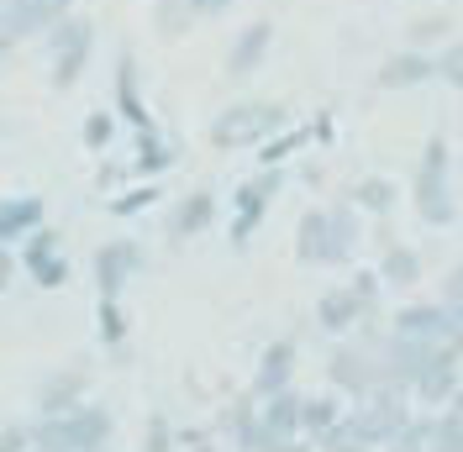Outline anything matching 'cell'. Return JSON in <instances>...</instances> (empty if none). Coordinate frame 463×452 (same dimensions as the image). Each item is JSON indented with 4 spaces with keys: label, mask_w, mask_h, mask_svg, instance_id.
Returning a JSON list of instances; mask_svg holds the SVG:
<instances>
[{
    "label": "cell",
    "mask_w": 463,
    "mask_h": 452,
    "mask_svg": "<svg viewBox=\"0 0 463 452\" xmlns=\"http://www.w3.org/2000/svg\"><path fill=\"white\" fill-rule=\"evenodd\" d=\"M116 421L106 405H74L63 416H37L32 421V447L43 452H111Z\"/></svg>",
    "instance_id": "6da1fadb"
},
{
    "label": "cell",
    "mask_w": 463,
    "mask_h": 452,
    "mask_svg": "<svg viewBox=\"0 0 463 452\" xmlns=\"http://www.w3.org/2000/svg\"><path fill=\"white\" fill-rule=\"evenodd\" d=\"M416 216L427 226H453L458 221V200H453V179H448V142L432 137L421 147V164H416Z\"/></svg>",
    "instance_id": "7a4b0ae2"
},
{
    "label": "cell",
    "mask_w": 463,
    "mask_h": 452,
    "mask_svg": "<svg viewBox=\"0 0 463 452\" xmlns=\"http://www.w3.org/2000/svg\"><path fill=\"white\" fill-rule=\"evenodd\" d=\"M326 384H332L347 405L364 400V395H374L379 390V347H369V342H358V337H343V347L326 358Z\"/></svg>",
    "instance_id": "3957f363"
},
{
    "label": "cell",
    "mask_w": 463,
    "mask_h": 452,
    "mask_svg": "<svg viewBox=\"0 0 463 452\" xmlns=\"http://www.w3.org/2000/svg\"><path fill=\"white\" fill-rule=\"evenodd\" d=\"M285 127V111L269 106V100H248V106H227L211 127V142L216 147H253V142H269Z\"/></svg>",
    "instance_id": "277c9868"
},
{
    "label": "cell",
    "mask_w": 463,
    "mask_h": 452,
    "mask_svg": "<svg viewBox=\"0 0 463 452\" xmlns=\"http://www.w3.org/2000/svg\"><path fill=\"white\" fill-rule=\"evenodd\" d=\"M347 416H353V426L364 431L369 447H384V442L411 421V395H401V390H374V395L353 400Z\"/></svg>",
    "instance_id": "5b68a950"
},
{
    "label": "cell",
    "mask_w": 463,
    "mask_h": 452,
    "mask_svg": "<svg viewBox=\"0 0 463 452\" xmlns=\"http://www.w3.org/2000/svg\"><path fill=\"white\" fill-rule=\"evenodd\" d=\"M458 379H463V337H453V342H442L432 358H427V368L416 373L411 405H448L453 390H458Z\"/></svg>",
    "instance_id": "8992f818"
},
{
    "label": "cell",
    "mask_w": 463,
    "mask_h": 452,
    "mask_svg": "<svg viewBox=\"0 0 463 452\" xmlns=\"http://www.w3.org/2000/svg\"><path fill=\"white\" fill-rule=\"evenodd\" d=\"M390 337H405V342H432V347H442V342L463 337L458 326H453V315L442 311V306H427V300H416V306H401L395 311V321H390Z\"/></svg>",
    "instance_id": "52a82bcc"
},
{
    "label": "cell",
    "mask_w": 463,
    "mask_h": 452,
    "mask_svg": "<svg viewBox=\"0 0 463 452\" xmlns=\"http://www.w3.org/2000/svg\"><path fill=\"white\" fill-rule=\"evenodd\" d=\"M137 268H143V248L127 242V237H116V242H106V248L95 253V289H100L106 300H116L127 284L137 279Z\"/></svg>",
    "instance_id": "ba28073f"
},
{
    "label": "cell",
    "mask_w": 463,
    "mask_h": 452,
    "mask_svg": "<svg viewBox=\"0 0 463 452\" xmlns=\"http://www.w3.org/2000/svg\"><path fill=\"white\" fill-rule=\"evenodd\" d=\"M295 363H300V347L289 337L279 342H269L259 353V368H253V384H248V395L253 400H269V395H279V390H289L295 384Z\"/></svg>",
    "instance_id": "9c48e42d"
},
{
    "label": "cell",
    "mask_w": 463,
    "mask_h": 452,
    "mask_svg": "<svg viewBox=\"0 0 463 452\" xmlns=\"http://www.w3.org/2000/svg\"><path fill=\"white\" fill-rule=\"evenodd\" d=\"M90 42H95L90 22H58V32H53V85L58 89H69L85 74Z\"/></svg>",
    "instance_id": "30bf717a"
},
{
    "label": "cell",
    "mask_w": 463,
    "mask_h": 452,
    "mask_svg": "<svg viewBox=\"0 0 463 452\" xmlns=\"http://www.w3.org/2000/svg\"><path fill=\"white\" fill-rule=\"evenodd\" d=\"M279 184H285V174L263 169L259 179H248V184L237 190V221H232V242H237V248L253 237V226L263 221V211H269V200L279 195Z\"/></svg>",
    "instance_id": "8fae6325"
},
{
    "label": "cell",
    "mask_w": 463,
    "mask_h": 452,
    "mask_svg": "<svg viewBox=\"0 0 463 452\" xmlns=\"http://www.w3.org/2000/svg\"><path fill=\"white\" fill-rule=\"evenodd\" d=\"M85 400H90L85 368H53V373L43 379V390H37V416H63V410H74V405H85Z\"/></svg>",
    "instance_id": "7c38bea8"
},
{
    "label": "cell",
    "mask_w": 463,
    "mask_h": 452,
    "mask_svg": "<svg viewBox=\"0 0 463 452\" xmlns=\"http://www.w3.org/2000/svg\"><path fill=\"white\" fill-rule=\"evenodd\" d=\"M358 321H369V315H364V300L353 295V284H337L317 300V326L326 337H353Z\"/></svg>",
    "instance_id": "4fadbf2b"
},
{
    "label": "cell",
    "mask_w": 463,
    "mask_h": 452,
    "mask_svg": "<svg viewBox=\"0 0 463 452\" xmlns=\"http://www.w3.org/2000/svg\"><path fill=\"white\" fill-rule=\"evenodd\" d=\"M358 237H364L358 205H353V200L326 205V268H337V263H347V258L358 253Z\"/></svg>",
    "instance_id": "5bb4252c"
},
{
    "label": "cell",
    "mask_w": 463,
    "mask_h": 452,
    "mask_svg": "<svg viewBox=\"0 0 463 452\" xmlns=\"http://www.w3.org/2000/svg\"><path fill=\"white\" fill-rule=\"evenodd\" d=\"M27 268H32V279L43 284V289H58V284L69 279V263H63V253H58V231L37 226V231L27 237Z\"/></svg>",
    "instance_id": "9a60e30c"
},
{
    "label": "cell",
    "mask_w": 463,
    "mask_h": 452,
    "mask_svg": "<svg viewBox=\"0 0 463 452\" xmlns=\"http://www.w3.org/2000/svg\"><path fill=\"white\" fill-rule=\"evenodd\" d=\"M37 226H43V200L37 195H5L0 200V248L32 237Z\"/></svg>",
    "instance_id": "2e32d148"
},
{
    "label": "cell",
    "mask_w": 463,
    "mask_h": 452,
    "mask_svg": "<svg viewBox=\"0 0 463 452\" xmlns=\"http://www.w3.org/2000/svg\"><path fill=\"white\" fill-rule=\"evenodd\" d=\"M63 5H69V0H11V5H5V22H11L16 37H32V32L58 27V22H63Z\"/></svg>",
    "instance_id": "e0dca14e"
},
{
    "label": "cell",
    "mask_w": 463,
    "mask_h": 452,
    "mask_svg": "<svg viewBox=\"0 0 463 452\" xmlns=\"http://www.w3.org/2000/svg\"><path fill=\"white\" fill-rule=\"evenodd\" d=\"M300 410H306V395L289 384V390H279V395L259 400V421L274 431V437H300Z\"/></svg>",
    "instance_id": "ac0fdd59"
},
{
    "label": "cell",
    "mask_w": 463,
    "mask_h": 452,
    "mask_svg": "<svg viewBox=\"0 0 463 452\" xmlns=\"http://www.w3.org/2000/svg\"><path fill=\"white\" fill-rule=\"evenodd\" d=\"M269 42H274V27H269V22H253V27L242 32V37L232 42V53H227V74L232 80H248V74L263 63Z\"/></svg>",
    "instance_id": "d6986e66"
},
{
    "label": "cell",
    "mask_w": 463,
    "mask_h": 452,
    "mask_svg": "<svg viewBox=\"0 0 463 452\" xmlns=\"http://www.w3.org/2000/svg\"><path fill=\"white\" fill-rule=\"evenodd\" d=\"M211 221H216V195L195 190V195H184L179 205H174V216H169V237H174V242H184V237H201V231H205Z\"/></svg>",
    "instance_id": "ffe728a7"
},
{
    "label": "cell",
    "mask_w": 463,
    "mask_h": 452,
    "mask_svg": "<svg viewBox=\"0 0 463 452\" xmlns=\"http://www.w3.org/2000/svg\"><path fill=\"white\" fill-rule=\"evenodd\" d=\"M437 74V58L427 53H395L384 69H379V85L384 89H411V85H427Z\"/></svg>",
    "instance_id": "44dd1931"
},
{
    "label": "cell",
    "mask_w": 463,
    "mask_h": 452,
    "mask_svg": "<svg viewBox=\"0 0 463 452\" xmlns=\"http://www.w3.org/2000/svg\"><path fill=\"white\" fill-rule=\"evenodd\" d=\"M295 258L326 268V205H321V211H306V216L295 221Z\"/></svg>",
    "instance_id": "7402d4cb"
},
{
    "label": "cell",
    "mask_w": 463,
    "mask_h": 452,
    "mask_svg": "<svg viewBox=\"0 0 463 452\" xmlns=\"http://www.w3.org/2000/svg\"><path fill=\"white\" fill-rule=\"evenodd\" d=\"M374 274L384 284H395V289H411V284L421 279V253H416V248H405V242H390Z\"/></svg>",
    "instance_id": "603a6c76"
},
{
    "label": "cell",
    "mask_w": 463,
    "mask_h": 452,
    "mask_svg": "<svg viewBox=\"0 0 463 452\" xmlns=\"http://www.w3.org/2000/svg\"><path fill=\"white\" fill-rule=\"evenodd\" d=\"M343 405H347V400H337V395H306V410H300V437H311V442H317L326 426L343 421Z\"/></svg>",
    "instance_id": "cb8c5ba5"
},
{
    "label": "cell",
    "mask_w": 463,
    "mask_h": 452,
    "mask_svg": "<svg viewBox=\"0 0 463 452\" xmlns=\"http://www.w3.org/2000/svg\"><path fill=\"white\" fill-rule=\"evenodd\" d=\"M432 431H437V416H416L411 410V421L384 442V452H432Z\"/></svg>",
    "instance_id": "d4e9b609"
},
{
    "label": "cell",
    "mask_w": 463,
    "mask_h": 452,
    "mask_svg": "<svg viewBox=\"0 0 463 452\" xmlns=\"http://www.w3.org/2000/svg\"><path fill=\"white\" fill-rule=\"evenodd\" d=\"M311 447H317V452H374L369 442H364V431L353 426V416H347V410H343V421L326 426V431H321Z\"/></svg>",
    "instance_id": "484cf974"
},
{
    "label": "cell",
    "mask_w": 463,
    "mask_h": 452,
    "mask_svg": "<svg viewBox=\"0 0 463 452\" xmlns=\"http://www.w3.org/2000/svg\"><path fill=\"white\" fill-rule=\"evenodd\" d=\"M353 205H358V211H379V216H390V205H395V184H390V179H364V184L353 190Z\"/></svg>",
    "instance_id": "4316f807"
},
{
    "label": "cell",
    "mask_w": 463,
    "mask_h": 452,
    "mask_svg": "<svg viewBox=\"0 0 463 452\" xmlns=\"http://www.w3.org/2000/svg\"><path fill=\"white\" fill-rule=\"evenodd\" d=\"M432 452H463V410H437V431H432Z\"/></svg>",
    "instance_id": "83f0119b"
},
{
    "label": "cell",
    "mask_w": 463,
    "mask_h": 452,
    "mask_svg": "<svg viewBox=\"0 0 463 452\" xmlns=\"http://www.w3.org/2000/svg\"><path fill=\"white\" fill-rule=\"evenodd\" d=\"M137 452H179V431H174L169 416H147L143 447H137Z\"/></svg>",
    "instance_id": "f1b7e54d"
},
{
    "label": "cell",
    "mask_w": 463,
    "mask_h": 452,
    "mask_svg": "<svg viewBox=\"0 0 463 452\" xmlns=\"http://www.w3.org/2000/svg\"><path fill=\"white\" fill-rule=\"evenodd\" d=\"M121 111H127V121L143 132L147 116H143V100H137V80H132V63H121Z\"/></svg>",
    "instance_id": "f546056e"
},
{
    "label": "cell",
    "mask_w": 463,
    "mask_h": 452,
    "mask_svg": "<svg viewBox=\"0 0 463 452\" xmlns=\"http://www.w3.org/2000/svg\"><path fill=\"white\" fill-rule=\"evenodd\" d=\"M347 284H353V295L364 300V315L374 321V315H379V295H384V279H379V274H353Z\"/></svg>",
    "instance_id": "4dcf8cb0"
},
{
    "label": "cell",
    "mask_w": 463,
    "mask_h": 452,
    "mask_svg": "<svg viewBox=\"0 0 463 452\" xmlns=\"http://www.w3.org/2000/svg\"><path fill=\"white\" fill-rule=\"evenodd\" d=\"M121 337H127V321H121V306L100 295V342H111V347H116Z\"/></svg>",
    "instance_id": "1f68e13d"
},
{
    "label": "cell",
    "mask_w": 463,
    "mask_h": 452,
    "mask_svg": "<svg viewBox=\"0 0 463 452\" xmlns=\"http://www.w3.org/2000/svg\"><path fill=\"white\" fill-rule=\"evenodd\" d=\"M437 74H442V80H448L453 89H463V42H453L448 53L437 58Z\"/></svg>",
    "instance_id": "d6a6232c"
},
{
    "label": "cell",
    "mask_w": 463,
    "mask_h": 452,
    "mask_svg": "<svg viewBox=\"0 0 463 452\" xmlns=\"http://www.w3.org/2000/svg\"><path fill=\"white\" fill-rule=\"evenodd\" d=\"M0 452H32V426H22V421L0 426Z\"/></svg>",
    "instance_id": "836d02e7"
},
{
    "label": "cell",
    "mask_w": 463,
    "mask_h": 452,
    "mask_svg": "<svg viewBox=\"0 0 463 452\" xmlns=\"http://www.w3.org/2000/svg\"><path fill=\"white\" fill-rule=\"evenodd\" d=\"M85 142H90V147H106V142H111V116H90Z\"/></svg>",
    "instance_id": "e575fe53"
},
{
    "label": "cell",
    "mask_w": 463,
    "mask_h": 452,
    "mask_svg": "<svg viewBox=\"0 0 463 452\" xmlns=\"http://www.w3.org/2000/svg\"><path fill=\"white\" fill-rule=\"evenodd\" d=\"M147 200H153V190H137V195H132V200H116L111 211H116V216H132V211H143Z\"/></svg>",
    "instance_id": "d590c367"
},
{
    "label": "cell",
    "mask_w": 463,
    "mask_h": 452,
    "mask_svg": "<svg viewBox=\"0 0 463 452\" xmlns=\"http://www.w3.org/2000/svg\"><path fill=\"white\" fill-rule=\"evenodd\" d=\"M227 5H232V0H190V11H195V16H222Z\"/></svg>",
    "instance_id": "8d00e7d4"
},
{
    "label": "cell",
    "mask_w": 463,
    "mask_h": 452,
    "mask_svg": "<svg viewBox=\"0 0 463 452\" xmlns=\"http://www.w3.org/2000/svg\"><path fill=\"white\" fill-rule=\"evenodd\" d=\"M427 37H442V22H416V42H427Z\"/></svg>",
    "instance_id": "74e56055"
},
{
    "label": "cell",
    "mask_w": 463,
    "mask_h": 452,
    "mask_svg": "<svg viewBox=\"0 0 463 452\" xmlns=\"http://www.w3.org/2000/svg\"><path fill=\"white\" fill-rule=\"evenodd\" d=\"M184 442H190V452H216V442H211L205 431H195V437H184Z\"/></svg>",
    "instance_id": "f35d334b"
},
{
    "label": "cell",
    "mask_w": 463,
    "mask_h": 452,
    "mask_svg": "<svg viewBox=\"0 0 463 452\" xmlns=\"http://www.w3.org/2000/svg\"><path fill=\"white\" fill-rule=\"evenodd\" d=\"M11 42H16V32H11V22H5V11H0V53H5Z\"/></svg>",
    "instance_id": "ab89813d"
},
{
    "label": "cell",
    "mask_w": 463,
    "mask_h": 452,
    "mask_svg": "<svg viewBox=\"0 0 463 452\" xmlns=\"http://www.w3.org/2000/svg\"><path fill=\"white\" fill-rule=\"evenodd\" d=\"M448 405H453V410H463V379H458V390H453V400H448Z\"/></svg>",
    "instance_id": "60d3db41"
}]
</instances>
